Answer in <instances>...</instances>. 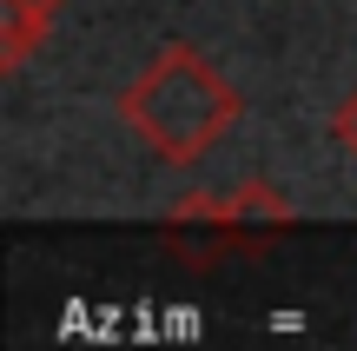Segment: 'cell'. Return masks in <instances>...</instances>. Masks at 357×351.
<instances>
[{
	"label": "cell",
	"mask_w": 357,
	"mask_h": 351,
	"mask_svg": "<svg viewBox=\"0 0 357 351\" xmlns=\"http://www.w3.org/2000/svg\"><path fill=\"white\" fill-rule=\"evenodd\" d=\"M172 219H218V225H265V219H278V225H291V199H284L278 186H265V179H245V186H231V193H218V199H185Z\"/></svg>",
	"instance_id": "7a4b0ae2"
},
{
	"label": "cell",
	"mask_w": 357,
	"mask_h": 351,
	"mask_svg": "<svg viewBox=\"0 0 357 351\" xmlns=\"http://www.w3.org/2000/svg\"><path fill=\"white\" fill-rule=\"evenodd\" d=\"M331 140H337V146H344V153L357 159V87H351L344 100L331 106Z\"/></svg>",
	"instance_id": "277c9868"
},
{
	"label": "cell",
	"mask_w": 357,
	"mask_h": 351,
	"mask_svg": "<svg viewBox=\"0 0 357 351\" xmlns=\"http://www.w3.org/2000/svg\"><path fill=\"white\" fill-rule=\"evenodd\" d=\"M245 100L225 73L212 66V53H199L192 40H166L153 60L132 73V87L119 93V119L132 126V140L146 153H159L166 166H199L231 126H238Z\"/></svg>",
	"instance_id": "6da1fadb"
},
{
	"label": "cell",
	"mask_w": 357,
	"mask_h": 351,
	"mask_svg": "<svg viewBox=\"0 0 357 351\" xmlns=\"http://www.w3.org/2000/svg\"><path fill=\"white\" fill-rule=\"evenodd\" d=\"M66 0H0V66H26L33 60V47L53 33V20H60Z\"/></svg>",
	"instance_id": "3957f363"
}]
</instances>
